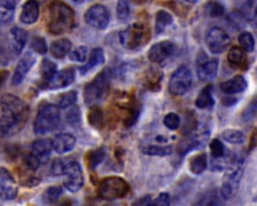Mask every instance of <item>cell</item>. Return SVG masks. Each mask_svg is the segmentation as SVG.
Wrapping results in <instances>:
<instances>
[{"mask_svg":"<svg viewBox=\"0 0 257 206\" xmlns=\"http://www.w3.org/2000/svg\"><path fill=\"white\" fill-rule=\"evenodd\" d=\"M171 202L170 195L168 193H162L157 199L152 200V206H169Z\"/></svg>","mask_w":257,"mask_h":206,"instance_id":"obj_50","label":"cell"},{"mask_svg":"<svg viewBox=\"0 0 257 206\" xmlns=\"http://www.w3.org/2000/svg\"><path fill=\"white\" fill-rule=\"evenodd\" d=\"M110 75L109 69H104L101 73L96 75L91 83H89L84 90V101L89 107H98L106 100L109 94L110 88Z\"/></svg>","mask_w":257,"mask_h":206,"instance_id":"obj_2","label":"cell"},{"mask_svg":"<svg viewBox=\"0 0 257 206\" xmlns=\"http://www.w3.org/2000/svg\"><path fill=\"white\" fill-rule=\"evenodd\" d=\"M192 72L187 66H181L174 72L169 81V90L174 96H183L192 88Z\"/></svg>","mask_w":257,"mask_h":206,"instance_id":"obj_8","label":"cell"},{"mask_svg":"<svg viewBox=\"0 0 257 206\" xmlns=\"http://www.w3.org/2000/svg\"><path fill=\"white\" fill-rule=\"evenodd\" d=\"M199 204L200 205H218L220 204V196H218L217 191H215V190L207 191L205 195L201 198Z\"/></svg>","mask_w":257,"mask_h":206,"instance_id":"obj_46","label":"cell"},{"mask_svg":"<svg viewBox=\"0 0 257 206\" xmlns=\"http://www.w3.org/2000/svg\"><path fill=\"white\" fill-rule=\"evenodd\" d=\"M218 71V61L209 60L204 52H200L197 60V74L201 81H210L215 79Z\"/></svg>","mask_w":257,"mask_h":206,"instance_id":"obj_12","label":"cell"},{"mask_svg":"<svg viewBox=\"0 0 257 206\" xmlns=\"http://www.w3.org/2000/svg\"><path fill=\"white\" fill-rule=\"evenodd\" d=\"M239 45L245 52H252L255 49V39L249 32H243L239 36Z\"/></svg>","mask_w":257,"mask_h":206,"instance_id":"obj_38","label":"cell"},{"mask_svg":"<svg viewBox=\"0 0 257 206\" xmlns=\"http://www.w3.org/2000/svg\"><path fill=\"white\" fill-rule=\"evenodd\" d=\"M8 75H9L8 71H0V86H2L3 84L5 83V80H7Z\"/></svg>","mask_w":257,"mask_h":206,"instance_id":"obj_52","label":"cell"},{"mask_svg":"<svg viewBox=\"0 0 257 206\" xmlns=\"http://www.w3.org/2000/svg\"><path fill=\"white\" fill-rule=\"evenodd\" d=\"M17 196V184L10 171L0 167V198L14 200Z\"/></svg>","mask_w":257,"mask_h":206,"instance_id":"obj_15","label":"cell"},{"mask_svg":"<svg viewBox=\"0 0 257 206\" xmlns=\"http://www.w3.org/2000/svg\"><path fill=\"white\" fill-rule=\"evenodd\" d=\"M57 72V66L54 62L48 59H44L42 61V66H40V75H42L43 83L48 84L52 79Z\"/></svg>","mask_w":257,"mask_h":206,"instance_id":"obj_31","label":"cell"},{"mask_svg":"<svg viewBox=\"0 0 257 206\" xmlns=\"http://www.w3.org/2000/svg\"><path fill=\"white\" fill-rule=\"evenodd\" d=\"M172 23V16L164 10H159L156 15V34H162Z\"/></svg>","mask_w":257,"mask_h":206,"instance_id":"obj_33","label":"cell"},{"mask_svg":"<svg viewBox=\"0 0 257 206\" xmlns=\"http://www.w3.org/2000/svg\"><path fill=\"white\" fill-rule=\"evenodd\" d=\"M75 80V72L73 68L62 69L61 72H56L52 79L46 84V88L51 90L62 89L69 86Z\"/></svg>","mask_w":257,"mask_h":206,"instance_id":"obj_18","label":"cell"},{"mask_svg":"<svg viewBox=\"0 0 257 206\" xmlns=\"http://www.w3.org/2000/svg\"><path fill=\"white\" fill-rule=\"evenodd\" d=\"M247 88V81L245 80L243 75H235L232 79L223 81L221 84V90L222 92H224L226 95H234V94H240L245 89Z\"/></svg>","mask_w":257,"mask_h":206,"instance_id":"obj_23","label":"cell"},{"mask_svg":"<svg viewBox=\"0 0 257 206\" xmlns=\"http://www.w3.org/2000/svg\"><path fill=\"white\" fill-rule=\"evenodd\" d=\"M222 138L232 144H241L245 142V135L243 131L236 129H227L222 132Z\"/></svg>","mask_w":257,"mask_h":206,"instance_id":"obj_35","label":"cell"},{"mask_svg":"<svg viewBox=\"0 0 257 206\" xmlns=\"http://www.w3.org/2000/svg\"><path fill=\"white\" fill-rule=\"evenodd\" d=\"M215 101L212 97V85H206L205 88L200 91L198 95L197 100H195V104L198 108L200 109H209L214 106Z\"/></svg>","mask_w":257,"mask_h":206,"instance_id":"obj_27","label":"cell"},{"mask_svg":"<svg viewBox=\"0 0 257 206\" xmlns=\"http://www.w3.org/2000/svg\"><path fill=\"white\" fill-rule=\"evenodd\" d=\"M0 107L3 114L14 115V117L28 120L29 107L25 101L13 94H7L0 98Z\"/></svg>","mask_w":257,"mask_h":206,"instance_id":"obj_9","label":"cell"},{"mask_svg":"<svg viewBox=\"0 0 257 206\" xmlns=\"http://www.w3.org/2000/svg\"><path fill=\"white\" fill-rule=\"evenodd\" d=\"M106 156V150L103 148H98V149L91 150L86 156V164L90 170H95L102 161L104 160Z\"/></svg>","mask_w":257,"mask_h":206,"instance_id":"obj_34","label":"cell"},{"mask_svg":"<svg viewBox=\"0 0 257 206\" xmlns=\"http://www.w3.org/2000/svg\"><path fill=\"white\" fill-rule=\"evenodd\" d=\"M78 94L77 91H69L67 94L61 95L58 97V108H69V107L74 106L77 102Z\"/></svg>","mask_w":257,"mask_h":206,"instance_id":"obj_39","label":"cell"},{"mask_svg":"<svg viewBox=\"0 0 257 206\" xmlns=\"http://www.w3.org/2000/svg\"><path fill=\"white\" fill-rule=\"evenodd\" d=\"M51 150V141L48 140V138H39V140L34 141L33 144H32V153L37 156L40 164L48 162L49 159H50Z\"/></svg>","mask_w":257,"mask_h":206,"instance_id":"obj_21","label":"cell"},{"mask_svg":"<svg viewBox=\"0 0 257 206\" xmlns=\"http://www.w3.org/2000/svg\"><path fill=\"white\" fill-rule=\"evenodd\" d=\"M151 202H152V198L150 195H147V196H145V198L137 200V201L134 205H143V206H145V205H151Z\"/></svg>","mask_w":257,"mask_h":206,"instance_id":"obj_51","label":"cell"},{"mask_svg":"<svg viewBox=\"0 0 257 206\" xmlns=\"http://www.w3.org/2000/svg\"><path fill=\"white\" fill-rule=\"evenodd\" d=\"M255 147V132H253V135H252V143H251V148H253Z\"/></svg>","mask_w":257,"mask_h":206,"instance_id":"obj_53","label":"cell"},{"mask_svg":"<svg viewBox=\"0 0 257 206\" xmlns=\"http://www.w3.org/2000/svg\"><path fill=\"white\" fill-rule=\"evenodd\" d=\"M23 162H25L26 169L29 171H37L40 166L39 160H38L37 156L34 155L32 152L25 155V158H23Z\"/></svg>","mask_w":257,"mask_h":206,"instance_id":"obj_45","label":"cell"},{"mask_svg":"<svg viewBox=\"0 0 257 206\" xmlns=\"http://www.w3.org/2000/svg\"><path fill=\"white\" fill-rule=\"evenodd\" d=\"M205 14L207 17H211V19H216V17H221L224 14V7L221 3L216 2V0H210L204 7Z\"/></svg>","mask_w":257,"mask_h":206,"instance_id":"obj_36","label":"cell"},{"mask_svg":"<svg viewBox=\"0 0 257 206\" xmlns=\"http://www.w3.org/2000/svg\"><path fill=\"white\" fill-rule=\"evenodd\" d=\"M176 51V45L169 40L154 44L148 51V59L153 63H163L169 60Z\"/></svg>","mask_w":257,"mask_h":206,"instance_id":"obj_14","label":"cell"},{"mask_svg":"<svg viewBox=\"0 0 257 206\" xmlns=\"http://www.w3.org/2000/svg\"><path fill=\"white\" fill-rule=\"evenodd\" d=\"M181 119L179 114L176 113H169V114L165 115L164 118V125L168 127L169 130H177L180 126Z\"/></svg>","mask_w":257,"mask_h":206,"instance_id":"obj_44","label":"cell"},{"mask_svg":"<svg viewBox=\"0 0 257 206\" xmlns=\"http://www.w3.org/2000/svg\"><path fill=\"white\" fill-rule=\"evenodd\" d=\"M119 39H120V44L127 50H137V49L142 48L146 45L150 40V32L147 27L143 25L130 26L126 30L121 31L119 34Z\"/></svg>","mask_w":257,"mask_h":206,"instance_id":"obj_6","label":"cell"},{"mask_svg":"<svg viewBox=\"0 0 257 206\" xmlns=\"http://www.w3.org/2000/svg\"><path fill=\"white\" fill-rule=\"evenodd\" d=\"M192 133H193L192 136L185 138V140H183L179 144L177 150H179L180 155H185V154H187V153L191 152V150H194V149H197V148H200L201 146H203V142L206 141L207 135H209L207 131L195 132L194 130H193Z\"/></svg>","mask_w":257,"mask_h":206,"instance_id":"obj_17","label":"cell"},{"mask_svg":"<svg viewBox=\"0 0 257 206\" xmlns=\"http://www.w3.org/2000/svg\"><path fill=\"white\" fill-rule=\"evenodd\" d=\"M210 150H211L212 158H220V156L227 152L223 143L218 138H214V140L210 142Z\"/></svg>","mask_w":257,"mask_h":206,"instance_id":"obj_42","label":"cell"},{"mask_svg":"<svg viewBox=\"0 0 257 206\" xmlns=\"http://www.w3.org/2000/svg\"><path fill=\"white\" fill-rule=\"evenodd\" d=\"M61 120L60 108L55 104L43 103L38 111L36 123H34V133L37 135H45L54 131Z\"/></svg>","mask_w":257,"mask_h":206,"instance_id":"obj_3","label":"cell"},{"mask_svg":"<svg viewBox=\"0 0 257 206\" xmlns=\"http://www.w3.org/2000/svg\"><path fill=\"white\" fill-rule=\"evenodd\" d=\"M87 119H89L90 125L96 127V129H101L103 126V112L98 107H92Z\"/></svg>","mask_w":257,"mask_h":206,"instance_id":"obj_37","label":"cell"},{"mask_svg":"<svg viewBox=\"0 0 257 206\" xmlns=\"http://www.w3.org/2000/svg\"><path fill=\"white\" fill-rule=\"evenodd\" d=\"M39 19V4L37 0H27L23 4L20 20L23 25H33Z\"/></svg>","mask_w":257,"mask_h":206,"instance_id":"obj_20","label":"cell"},{"mask_svg":"<svg viewBox=\"0 0 257 206\" xmlns=\"http://www.w3.org/2000/svg\"><path fill=\"white\" fill-rule=\"evenodd\" d=\"M62 176H64V188L72 193H77L80 190L85 182L80 164L71 158L64 159Z\"/></svg>","mask_w":257,"mask_h":206,"instance_id":"obj_7","label":"cell"},{"mask_svg":"<svg viewBox=\"0 0 257 206\" xmlns=\"http://www.w3.org/2000/svg\"><path fill=\"white\" fill-rule=\"evenodd\" d=\"M34 63H36V56H34L31 51L26 52L21 59H20L16 69H15V73L13 77V85L16 86L22 83L23 79L26 78V75H27L28 72L32 69V67L34 66Z\"/></svg>","mask_w":257,"mask_h":206,"instance_id":"obj_16","label":"cell"},{"mask_svg":"<svg viewBox=\"0 0 257 206\" xmlns=\"http://www.w3.org/2000/svg\"><path fill=\"white\" fill-rule=\"evenodd\" d=\"M72 49V43L66 38L55 40L51 44V54L57 59H63L69 54Z\"/></svg>","mask_w":257,"mask_h":206,"instance_id":"obj_29","label":"cell"},{"mask_svg":"<svg viewBox=\"0 0 257 206\" xmlns=\"http://www.w3.org/2000/svg\"><path fill=\"white\" fill-rule=\"evenodd\" d=\"M142 152L147 155L152 156H166L170 155L172 153V147L169 146V144H160L154 142H146V143L142 144L141 147Z\"/></svg>","mask_w":257,"mask_h":206,"instance_id":"obj_25","label":"cell"},{"mask_svg":"<svg viewBox=\"0 0 257 206\" xmlns=\"http://www.w3.org/2000/svg\"><path fill=\"white\" fill-rule=\"evenodd\" d=\"M205 42L209 50L212 54H222L228 49L230 44V37L226 31L220 27H212L211 30L206 33Z\"/></svg>","mask_w":257,"mask_h":206,"instance_id":"obj_10","label":"cell"},{"mask_svg":"<svg viewBox=\"0 0 257 206\" xmlns=\"http://www.w3.org/2000/svg\"><path fill=\"white\" fill-rule=\"evenodd\" d=\"M255 117H256V100H253L252 102L246 107V109H245L243 119L245 121H251L255 119Z\"/></svg>","mask_w":257,"mask_h":206,"instance_id":"obj_49","label":"cell"},{"mask_svg":"<svg viewBox=\"0 0 257 206\" xmlns=\"http://www.w3.org/2000/svg\"><path fill=\"white\" fill-rule=\"evenodd\" d=\"M26 123H27V120H25V119L3 114V117L0 118V138L7 140V138L17 135L26 125Z\"/></svg>","mask_w":257,"mask_h":206,"instance_id":"obj_13","label":"cell"},{"mask_svg":"<svg viewBox=\"0 0 257 206\" xmlns=\"http://www.w3.org/2000/svg\"><path fill=\"white\" fill-rule=\"evenodd\" d=\"M131 8H130V0H118V5H116V16L120 21H126L130 17Z\"/></svg>","mask_w":257,"mask_h":206,"instance_id":"obj_40","label":"cell"},{"mask_svg":"<svg viewBox=\"0 0 257 206\" xmlns=\"http://www.w3.org/2000/svg\"><path fill=\"white\" fill-rule=\"evenodd\" d=\"M104 63V51L101 48H95L91 51V54L89 55V60L86 61V63L83 67H80V74H86L93 68H96L97 66Z\"/></svg>","mask_w":257,"mask_h":206,"instance_id":"obj_26","label":"cell"},{"mask_svg":"<svg viewBox=\"0 0 257 206\" xmlns=\"http://www.w3.org/2000/svg\"><path fill=\"white\" fill-rule=\"evenodd\" d=\"M74 3H77V4H80V3H83L84 0H73Z\"/></svg>","mask_w":257,"mask_h":206,"instance_id":"obj_55","label":"cell"},{"mask_svg":"<svg viewBox=\"0 0 257 206\" xmlns=\"http://www.w3.org/2000/svg\"><path fill=\"white\" fill-rule=\"evenodd\" d=\"M67 121H68L71 125H77V124L80 123V112H79V108L77 106L72 107L69 109L68 113H67Z\"/></svg>","mask_w":257,"mask_h":206,"instance_id":"obj_48","label":"cell"},{"mask_svg":"<svg viewBox=\"0 0 257 206\" xmlns=\"http://www.w3.org/2000/svg\"><path fill=\"white\" fill-rule=\"evenodd\" d=\"M163 79V73L158 69L153 68L147 71V73L145 75V84L147 88H150L151 90H157L159 89L160 86V81Z\"/></svg>","mask_w":257,"mask_h":206,"instance_id":"obj_32","label":"cell"},{"mask_svg":"<svg viewBox=\"0 0 257 206\" xmlns=\"http://www.w3.org/2000/svg\"><path fill=\"white\" fill-rule=\"evenodd\" d=\"M69 56L74 62H85L89 56V48L85 45L78 46L73 51H69Z\"/></svg>","mask_w":257,"mask_h":206,"instance_id":"obj_41","label":"cell"},{"mask_svg":"<svg viewBox=\"0 0 257 206\" xmlns=\"http://www.w3.org/2000/svg\"><path fill=\"white\" fill-rule=\"evenodd\" d=\"M31 46L34 51L38 52V54H40V55H45L46 52H48L46 40L42 37H34L33 39H32Z\"/></svg>","mask_w":257,"mask_h":206,"instance_id":"obj_43","label":"cell"},{"mask_svg":"<svg viewBox=\"0 0 257 206\" xmlns=\"http://www.w3.org/2000/svg\"><path fill=\"white\" fill-rule=\"evenodd\" d=\"M17 0H0V21L9 23L14 19Z\"/></svg>","mask_w":257,"mask_h":206,"instance_id":"obj_28","label":"cell"},{"mask_svg":"<svg viewBox=\"0 0 257 206\" xmlns=\"http://www.w3.org/2000/svg\"><path fill=\"white\" fill-rule=\"evenodd\" d=\"M228 62L234 68L246 69L249 61H247L246 52H245L240 46H233L228 54Z\"/></svg>","mask_w":257,"mask_h":206,"instance_id":"obj_24","label":"cell"},{"mask_svg":"<svg viewBox=\"0 0 257 206\" xmlns=\"http://www.w3.org/2000/svg\"><path fill=\"white\" fill-rule=\"evenodd\" d=\"M62 194V188L58 187V185H52V187L48 188L45 193V198L48 202H56L58 198Z\"/></svg>","mask_w":257,"mask_h":206,"instance_id":"obj_47","label":"cell"},{"mask_svg":"<svg viewBox=\"0 0 257 206\" xmlns=\"http://www.w3.org/2000/svg\"><path fill=\"white\" fill-rule=\"evenodd\" d=\"M75 143H77V140L71 133H58L51 141L52 149L58 154H66L71 152L74 149Z\"/></svg>","mask_w":257,"mask_h":206,"instance_id":"obj_19","label":"cell"},{"mask_svg":"<svg viewBox=\"0 0 257 206\" xmlns=\"http://www.w3.org/2000/svg\"><path fill=\"white\" fill-rule=\"evenodd\" d=\"M27 32L23 31L22 28L15 27L10 32V45L11 50L16 56L21 55V52L25 49L26 43H27Z\"/></svg>","mask_w":257,"mask_h":206,"instance_id":"obj_22","label":"cell"},{"mask_svg":"<svg viewBox=\"0 0 257 206\" xmlns=\"http://www.w3.org/2000/svg\"><path fill=\"white\" fill-rule=\"evenodd\" d=\"M207 167V156L205 153H198L189 160V170L195 175H200Z\"/></svg>","mask_w":257,"mask_h":206,"instance_id":"obj_30","label":"cell"},{"mask_svg":"<svg viewBox=\"0 0 257 206\" xmlns=\"http://www.w3.org/2000/svg\"><path fill=\"white\" fill-rule=\"evenodd\" d=\"M227 173L224 176L220 194L223 200H228L238 191L240 184L241 176H243V159L234 156L232 162L227 166Z\"/></svg>","mask_w":257,"mask_h":206,"instance_id":"obj_4","label":"cell"},{"mask_svg":"<svg viewBox=\"0 0 257 206\" xmlns=\"http://www.w3.org/2000/svg\"><path fill=\"white\" fill-rule=\"evenodd\" d=\"M109 11L104 5L96 4L86 11L85 21L95 30H106L109 23Z\"/></svg>","mask_w":257,"mask_h":206,"instance_id":"obj_11","label":"cell"},{"mask_svg":"<svg viewBox=\"0 0 257 206\" xmlns=\"http://www.w3.org/2000/svg\"><path fill=\"white\" fill-rule=\"evenodd\" d=\"M74 11L62 2H52L49 7L48 30L52 34H63L71 31L74 26Z\"/></svg>","mask_w":257,"mask_h":206,"instance_id":"obj_1","label":"cell"},{"mask_svg":"<svg viewBox=\"0 0 257 206\" xmlns=\"http://www.w3.org/2000/svg\"><path fill=\"white\" fill-rule=\"evenodd\" d=\"M128 190H130V185L124 178L118 176H110L102 179L101 183L98 184L97 193L101 199L113 201V200L124 198Z\"/></svg>","mask_w":257,"mask_h":206,"instance_id":"obj_5","label":"cell"},{"mask_svg":"<svg viewBox=\"0 0 257 206\" xmlns=\"http://www.w3.org/2000/svg\"><path fill=\"white\" fill-rule=\"evenodd\" d=\"M185 2H187V3H189V4H194V3H197L198 0H185Z\"/></svg>","mask_w":257,"mask_h":206,"instance_id":"obj_54","label":"cell"}]
</instances>
